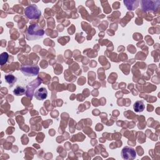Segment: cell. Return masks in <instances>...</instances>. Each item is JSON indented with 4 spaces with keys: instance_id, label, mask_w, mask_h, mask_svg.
<instances>
[{
    "instance_id": "obj_1",
    "label": "cell",
    "mask_w": 160,
    "mask_h": 160,
    "mask_svg": "<svg viewBox=\"0 0 160 160\" xmlns=\"http://www.w3.org/2000/svg\"><path fill=\"white\" fill-rule=\"evenodd\" d=\"M44 34V30L36 24L30 25L26 32L28 40H36L41 38Z\"/></svg>"
},
{
    "instance_id": "obj_2",
    "label": "cell",
    "mask_w": 160,
    "mask_h": 160,
    "mask_svg": "<svg viewBox=\"0 0 160 160\" xmlns=\"http://www.w3.org/2000/svg\"><path fill=\"white\" fill-rule=\"evenodd\" d=\"M24 14L29 19H35L39 18L41 13L40 10L36 5L32 4L25 8Z\"/></svg>"
},
{
    "instance_id": "obj_3",
    "label": "cell",
    "mask_w": 160,
    "mask_h": 160,
    "mask_svg": "<svg viewBox=\"0 0 160 160\" xmlns=\"http://www.w3.org/2000/svg\"><path fill=\"white\" fill-rule=\"evenodd\" d=\"M39 68L38 66H29V65H24L21 67V72L27 76H36L39 72Z\"/></svg>"
},
{
    "instance_id": "obj_4",
    "label": "cell",
    "mask_w": 160,
    "mask_h": 160,
    "mask_svg": "<svg viewBox=\"0 0 160 160\" xmlns=\"http://www.w3.org/2000/svg\"><path fill=\"white\" fill-rule=\"evenodd\" d=\"M121 156L124 159H133L136 158V153L133 148L126 146L121 151Z\"/></svg>"
},
{
    "instance_id": "obj_5",
    "label": "cell",
    "mask_w": 160,
    "mask_h": 160,
    "mask_svg": "<svg viewBox=\"0 0 160 160\" xmlns=\"http://www.w3.org/2000/svg\"><path fill=\"white\" fill-rule=\"evenodd\" d=\"M48 91L45 88H41L38 89L34 93L35 98L38 100H44L46 98Z\"/></svg>"
},
{
    "instance_id": "obj_6",
    "label": "cell",
    "mask_w": 160,
    "mask_h": 160,
    "mask_svg": "<svg viewBox=\"0 0 160 160\" xmlns=\"http://www.w3.org/2000/svg\"><path fill=\"white\" fill-rule=\"evenodd\" d=\"M133 108L136 112H142L145 108V105L142 101H137L134 104Z\"/></svg>"
},
{
    "instance_id": "obj_7",
    "label": "cell",
    "mask_w": 160,
    "mask_h": 160,
    "mask_svg": "<svg viewBox=\"0 0 160 160\" xmlns=\"http://www.w3.org/2000/svg\"><path fill=\"white\" fill-rule=\"evenodd\" d=\"M6 82L9 83L11 86H12L16 81V78H15L14 76L12 74H8L5 76L4 77Z\"/></svg>"
},
{
    "instance_id": "obj_8",
    "label": "cell",
    "mask_w": 160,
    "mask_h": 160,
    "mask_svg": "<svg viewBox=\"0 0 160 160\" xmlns=\"http://www.w3.org/2000/svg\"><path fill=\"white\" fill-rule=\"evenodd\" d=\"M13 92L16 96L22 95L25 92V89L21 86H17L13 91Z\"/></svg>"
},
{
    "instance_id": "obj_9",
    "label": "cell",
    "mask_w": 160,
    "mask_h": 160,
    "mask_svg": "<svg viewBox=\"0 0 160 160\" xmlns=\"http://www.w3.org/2000/svg\"><path fill=\"white\" fill-rule=\"evenodd\" d=\"M8 58V54L7 52H3L1 55V65H3L4 63H5L7 61Z\"/></svg>"
}]
</instances>
